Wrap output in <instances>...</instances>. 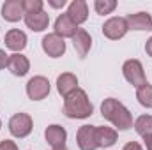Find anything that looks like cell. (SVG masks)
Segmentation results:
<instances>
[{
  "label": "cell",
  "instance_id": "6da1fadb",
  "mask_svg": "<svg viewBox=\"0 0 152 150\" xmlns=\"http://www.w3.org/2000/svg\"><path fill=\"white\" fill-rule=\"evenodd\" d=\"M101 115L120 131H126V129L133 127V115L129 113V110L120 101H117L113 97H108V99L103 101Z\"/></svg>",
  "mask_w": 152,
  "mask_h": 150
},
{
  "label": "cell",
  "instance_id": "7a4b0ae2",
  "mask_svg": "<svg viewBox=\"0 0 152 150\" xmlns=\"http://www.w3.org/2000/svg\"><path fill=\"white\" fill-rule=\"evenodd\" d=\"M94 113V106L85 90L76 88L73 94L64 97V115L69 118H88Z\"/></svg>",
  "mask_w": 152,
  "mask_h": 150
},
{
  "label": "cell",
  "instance_id": "3957f363",
  "mask_svg": "<svg viewBox=\"0 0 152 150\" xmlns=\"http://www.w3.org/2000/svg\"><path fill=\"white\" fill-rule=\"evenodd\" d=\"M34 129L32 117L27 113H16L9 120V133L14 138H27Z\"/></svg>",
  "mask_w": 152,
  "mask_h": 150
},
{
  "label": "cell",
  "instance_id": "277c9868",
  "mask_svg": "<svg viewBox=\"0 0 152 150\" xmlns=\"http://www.w3.org/2000/svg\"><path fill=\"white\" fill-rule=\"evenodd\" d=\"M122 73H124V78H126L133 87H136V88L147 83V78H145V73H143V66H142V62L136 60V58H131V60L124 62Z\"/></svg>",
  "mask_w": 152,
  "mask_h": 150
},
{
  "label": "cell",
  "instance_id": "5b68a950",
  "mask_svg": "<svg viewBox=\"0 0 152 150\" xmlns=\"http://www.w3.org/2000/svg\"><path fill=\"white\" fill-rule=\"evenodd\" d=\"M27 95L32 101H42L50 95V81L44 76H34L27 83Z\"/></svg>",
  "mask_w": 152,
  "mask_h": 150
},
{
  "label": "cell",
  "instance_id": "8992f818",
  "mask_svg": "<svg viewBox=\"0 0 152 150\" xmlns=\"http://www.w3.org/2000/svg\"><path fill=\"white\" fill-rule=\"evenodd\" d=\"M127 30H129V28H127V21H126V18H120V16H113V18L106 20L104 25H103V34H104V37L112 39V41L122 39L127 34Z\"/></svg>",
  "mask_w": 152,
  "mask_h": 150
},
{
  "label": "cell",
  "instance_id": "52a82bcc",
  "mask_svg": "<svg viewBox=\"0 0 152 150\" xmlns=\"http://www.w3.org/2000/svg\"><path fill=\"white\" fill-rule=\"evenodd\" d=\"M41 46H42V51L48 57H51V58H58V57H62L66 53V42H64V39L58 37L55 32L44 36L42 41H41Z\"/></svg>",
  "mask_w": 152,
  "mask_h": 150
},
{
  "label": "cell",
  "instance_id": "ba28073f",
  "mask_svg": "<svg viewBox=\"0 0 152 150\" xmlns=\"http://www.w3.org/2000/svg\"><path fill=\"white\" fill-rule=\"evenodd\" d=\"M96 127L97 125H81L76 133V143L80 150H96L97 138H96Z\"/></svg>",
  "mask_w": 152,
  "mask_h": 150
},
{
  "label": "cell",
  "instance_id": "9c48e42d",
  "mask_svg": "<svg viewBox=\"0 0 152 150\" xmlns=\"http://www.w3.org/2000/svg\"><path fill=\"white\" fill-rule=\"evenodd\" d=\"M44 138L48 141V145L51 147V150L55 149H64L66 147V138H67V133L62 125L58 124H53V125H48L46 131H44Z\"/></svg>",
  "mask_w": 152,
  "mask_h": 150
},
{
  "label": "cell",
  "instance_id": "30bf717a",
  "mask_svg": "<svg viewBox=\"0 0 152 150\" xmlns=\"http://www.w3.org/2000/svg\"><path fill=\"white\" fill-rule=\"evenodd\" d=\"M25 11H23V0H5L2 5V18L5 21L16 23L23 18Z\"/></svg>",
  "mask_w": 152,
  "mask_h": 150
},
{
  "label": "cell",
  "instance_id": "8fae6325",
  "mask_svg": "<svg viewBox=\"0 0 152 150\" xmlns=\"http://www.w3.org/2000/svg\"><path fill=\"white\" fill-rule=\"evenodd\" d=\"M76 32H78V25L67 16V12L66 14H60L55 20V34L58 37H62V39L64 37H75Z\"/></svg>",
  "mask_w": 152,
  "mask_h": 150
},
{
  "label": "cell",
  "instance_id": "7c38bea8",
  "mask_svg": "<svg viewBox=\"0 0 152 150\" xmlns=\"http://www.w3.org/2000/svg\"><path fill=\"white\" fill-rule=\"evenodd\" d=\"M7 69L12 73L14 76H25L30 71V62L25 55L21 53H12L9 55V60H7Z\"/></svg>",
  "mask_w": 152,
  "mask_h": 150
},
{
  "label": "cell",
  "instance_id": "4fadbf2b",
  "mask_svg": "<svg viewBox=\"0 0 152 150\" xmlns=\"http://www.w3.org/2000/svg\"><path fill=\"white\" fill-rule=\"evenodd\" d=\"M129 30H152V16L149 12H134L126 18Z\"/></svg>",
  "mask_w": 152,
  "mask_h": 150
},
{
  "label": "cell",
  "instance_id": "5bb4252c",
  "mask_svg": "<svg viewBox=\"0 0 152 150\" xmlns=\"http://www.w3.org/2000/svg\"><path fill=\"white\" fill-rule=\"evenodd\" d=\"M78 88V78L73 73H62L57 78V90L62 97H67Z\"/></svg>",
  "mask_w": 152,
  "mask_h": 150
},
{
  "label": "cell",
  "instance_id": "9a60e30c",
  "mask_svg": "<svg viewBox=\"0 0 152 150\" xmlns=\"http://www.w3.org/2000/svg\"><path fill=\"white\" fill-rule=\"evenodd\" d=\"M5 48L20 53L21 50L27 48V36L25 32L18 30V28H11L7 34H5Z\"/></svg>",
  "mask_w": 152,
  "mask_h": 150
},
{
  "label": "cell",
  "instance_id": "2e32d148",
  "mask_svg": "<svg viewBox=\"0 0 152 150\" xmlns=\"http://www.w3.org/2000/svg\"><path fill=\"white\" fill-rule=\"evenodd\" d=\"M73 46H75L78 57H80V58H85L87 53L90 51V46H92V37H90V34H88L87 30H83V28H78L76 36L73 37Z\"/></svg>",
  "mask_w": 152,
  "mask_h": 150
},
{
  "label": "cell",
  "instance_id": "e0dca14e",
  "mask_svg": "<svg viewBox=\"0 0 152 150\" xmlns=\"http://www.w3.org/2000/svg\"><path fill=\"white\" fill-rule=\"evenodd\" d=\"M67 16L75 21L76 25L85 23L87 18H88V5H87V2H83V0L71 2L69 4V9H67Z\"/></svg>",
  "mask_w": 152,
  "mask_h": 150
},
{
  "label": "cell",
  "instance_id": "ac0fdd59",
  "mask_svg": "<svg viewBox=\"0 0 152 150\" xmlns=\"http://www.w3.org/2000/svg\"><path fill=\"white\" fill-rule=\"evenodd\" d=\"M96 138H97V147L99 149H108V147L117 143V131L113 127L97 125L96 127Z\"/></svg>",
  "mask_w": 152,
  "mask_h": 150
},
{
  "label": "cell",
  "instance_id": "d6986e66",
  "mask_svg": "<svg viewBox=\"0 0 152 150\" xmlns=\"http://www.w3.org/2000/svg\"><path fill=\"white\" fill-rule=\"evenodd\" d=\"M25 25L32 32H42L50 25V16L44 11L42 12H37V14H27L25 16Z\"/></svg>",
  "mask_w": 152,
  "mask_h": 150
},
{
  "label": "cell",
  "instance_id": "ffe728a7",
  "mask_svg": "<svg viewBox=\"0 0 152 150\" xmlns=\"http://www.w3.org/2000/svg\"><path fill=\"white\" fill-rule=\"evenodd\" d=\"M134 131L142 138L152 134V115H142V117H138L134 120Z\"/></svg>",
  "mask_w": 152,
  "mask_h": 150
},
{
  "label": "cell",
  "instance_id": "44dd1931",
  "mask_svg": "<svg viewBox=\"0 0 152 150\" xmlns=\"http://www.w3.org/2000/svg\"><path fill=\"white\" fill-rule=\"evenodd\" d=\"M136 99L143 108H152V85L145 83L136 88Z\"/></svg>",
  "mask_w": 152,
  "mask_h": 150
},
{
  "label": "cell",
  "instance_id": "7402d4cb",
  "mask_svg": "<svg viewBox=\"0 0 152 150\" xmlns=\"http://www.w3.org/2000/svg\"><path fill=\"white\" fill-rule=\"evenodd\" d=\"M115 7H117V2H115V0H96V2H94L96 12H97V14H103V16L113 12Z\"/></svg>",
  "mask_w": 152,
  "mask_h": 150
},
{
  "label": "cell",
  "instance_id": "603a6c76",
  "mask_svg": "<svg viewBox=\"0 0 152 150\" xmlns=\"http://www.w3.org/2000/svg\"><path fill=\"white\" fill-rule=\"evenodd\" d=\"M23 11H25V16L42 12V0H23Z\"/></svg>",
  "mask_w": 152,
  "mask_h": 150
},
{
  "label": "cell",
  "instance_id": "cb8c5ba5",
  "mask_svg": "<svg viewBox=\"0 0 152 150\" xmlns=\"http://www.w3.org/2000/svg\"><path fill=\"white\" fill-rule=\"evenodd\" d=\"M0 150H18V145L11 140H4L0 141Z\"/></svg>",
  "mask_w": 152,
  "mask_h": 150
},
{
  "label": "cell",
  "instance_id": "d4e9b609",
  "mask_svg": "<svg viewBox=\"0 0 152 150\" xmlns=\"http://www.w3.org/2000/svg\"><path fill=\"white\" fill-rule=\"evenodd\" d=\"M122 150H143V149H142L140 143H136V141H129V143H126V147H124Z\"/></svg>",
  "mask_w": 152,
  "mask_h": 150
},
{
  "label": "cell",
  "instance_id": "484cf974",
  "mask_svg": "<svg viewBox=\"0 0 152 150\" xmlns=\"http://www.w3.org/2000/svg\"><path fill=\"white\" fill-rule=\"evenodd\" d=\"M7 60H9V55H5L4 50H0V69L7 67Z\"/></svg>",
  "mask_w": 152,
  "mask_h": 150
},
{
  "label": "cell",
  "instance_id": "4316f807",
  "mask_svg": "<svg viewBox=\"0 0 152 150\" xmlns=\"http://www.w3.org/2000/svg\"><path fill=\"white\" fill-rule=\"evenodd\" d=\"M48 4H50L51 7L58 9V7H64V5H66V0H48Z\"/></svg>",
  "mask_w": 152,
  "mask_h": 150
},
{
  "label": "cell",
  "instance_id": "83f0119b",
  "mask_svg": "<svg viewBox=\"0 0 152 150\" xmlns=\"http://www.w3.org/2000/svg\"><path fill=\"white\" fill-rule=\"evenodd\" d=\"M143 143H145L147 150H152V134H149V136H145V138H143Z\"/></svg>",
  "mask_w": 152,
  "mask_h": 150
},
{
  "label": "cell",
  "instance_id": "f1b7e54d",
  "mask_svg": "<svg viewBox=\"0 0 152 150\" xmlns=\"http://www.w3.org/2000/svg\"><path fill=\"white\" fill-rule=\"evenodd\" d=\"M145 51L149 57H152V37H149V41L145 42Z\"/></svg>",
  "mask_w": 152,
  "mask_h": 150
},
{
  "label": "cell",
  "instance_id": "f546056e",
  "mask_svg": "<svg viewBox=\"0 0 152 150\" xmlns=\"http://www.w3.org/2000/svg\"><path fill=\"white\" fill-rule=\"evenodd\" d=\"M55 150H67V149H66V147H64V149H55Z\"/></svg>",
  "mask_w": 152,
  "mask_h": 150
},
{
  "label": "cell",
  "instance_id": "4dcf8cb0",
  "mask_svg": "<svg viewBox=\"0 0 152 150\" xmlns=\"http://www.w3.org/2000/svg\"><path fill=\"white\" fill-rule=\"evenodd\" d=\"M0 127H2V122H0Z\"/></svg>",
  "mask_w": 152,
  "mask_h": 150
}]
</instances>
